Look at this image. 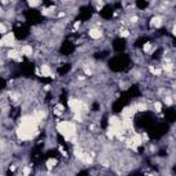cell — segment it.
Listing matches in <instances>:
<instances>
[{
	"mask_svg": "<svg viewBox=\"0 0 176 176\" xmlns=\"http://www.w3.org/2000/svg\"><path fill=\"white\" fill-rule=\"evenodd\" d=\"M55 165H56V160H55V158H50V160H47V162H46L47 169H52Z\"/></svg>",
	"mask_w": 176,
	"mask_h": 176,
	"instance_id": "cell-6",
	"label": "cell"
},
{
	"mask_svg": "<svg viewBox=\"0 0 176 176\" xmlns=\"http://www.w3.org/2000/svg\"><path fill=\"white\" fill-rule=\"evenodd\" d=\"M28 4H29L30 7H37V6H40L41 3H40V2H29Z\"/></svg>",
	"mask_w": 176,
	"mask_h": 176,
	"instance_id": "cell-13",
	"label": "cell"
},
{
	"mask_svg": "<svg viewBox=\"0 0 176 176\" xmlns=\"http://www.w3.org/2000/svg\"><path fill=\"white\" fill-rule=\"evenodd\" d=\"M102 35H103V33H102V30L99 29V28H91L90 32H88V36L91 37V39H94V40L101 39Z\"/></svg>",
	"mask_w": 176,
	"mask_h": 176,
	"instance_id": "cell-2",
	"label": "cell"
},
{
	"mask_svg": "<svg viewBox=\"0 0 176 176\" xmlns=\"http://www.w3.org/2000/svg\"><path fill=\"white\" fill-rule=\"evenodd\" d=\"M29 173H30V168H29V166H23L22 175L23 176H29Z\"/></svg>",
	"mask_w": 176,
	"mask_h": 176,
	"instance_id": "cell-11",
	"label": "cell"
},
{
	"mask_svg": "<svg viewBox=\"0 0 176 176\" xmlns=\"http://www.w3.org/2000/svg\"><path fill=\"white\" fill-rule=\"evenodd\" d=\"M2 47H13L15 48V37L13 32H8L2 37Z\"/></svg>",
	"mask_w": 176,
	"mask_h": 176,
	"instance_id": "cell-1",
	"label": "cell"
},
{
	"mask_svg": "<svg viewBox=\"0 0 176 176\" xmlns=\"http://www.w3.org/2000/svg\"><path fill=\"white\" fill-rule=\"evenodd\" d=\"M164 102H165V105H168V106H171V105L173 103V101H172V96H169V95H166L165 98H164Z\"/></svg>",
	"mask_w": 176,
	"mask_h": 176,
	"instance_id": "cell-9",
	"label": "cell"
},
{
	"mask_svg": "<svg viewBox=\"0 0 176 176\" xmlns=\"http://www.w3.org/2000/svg\"><path fill=\"white\" fill-rule=\"evenodd\" d=\"M40 74L44 76V77L51 76V69H50V66L48 65H41L40 66Z\"/></svg>",
	"mask_w": 176,
	"mask_h": 176,
	"instance_id": "cell-5",
	"label": "cell"
},
{
	"mask_svg": "<svg viewBox=\"0 0 176 176\" xmlns=\"http://www.w3.org/2000/svg\"><path fill=\"white\" fill-rule=\"evenodd\" d=\"M0 33H2V36L7 35V26H6V22H0Z\"/></svg>",
	"mask_w": 176,
	"mask_h": 176,
	"instance_id": "cell-8",
	"label": "cell"
},
{
	"mask_svg": "<svg viewBox=\"0 0 176 176\" xmlns=\"http://www.w3.org/2000/svg\"><path fill=\"white\" fill-rule=\"evenodd\" d=\"M151 51H153V44H151V43H146V44L143 46V52L150 54Z\"/></svg>",
	"mask_w": 176,
	"mask_h": 176,
	"instance_id": "cell-7",
	"label": "cell"
},
{
	"mask_svg": "<svg viewBox=\"0 0 176 176\" xmlns=\"http://www.w3.org/2000/svg\"><path fill=\"white\" fill-rule=\"evenodd\" d=\"M173 35H175V36H176V25L173 26Z\"/></svg>",
	"mask_w": 176,
	"mask_h": 176,
	"instance_id": "cell-14",
	"label": "cell"
},
{
	"mask_svg": "<svg viewBox=\"0 0 176 176\" xmlns=\"http://www.w3.org/2000/svg\"><path fill=\"white\" fill-rule=\"evenodd\" d=\"M162 17L160 15H156L151 18V26H154V28H160L161 25H162Z\"/></svg>",
	"mask_w": 176,
	"mask_h": 176,
	"instance_id": "cell-4",
	"label": "cell"
},
{
	"mask_svg": "<svg viewBox=\"0 0 176 176\" xmlns=\"http://www.w3.org/2000/svg\"><path fill=\"white\" fill-rule=\"evenodd\" d=\"M161 108H162L161 102H154V109H156L157 113H160V111H161Z\"/></svg>",
	"mask_w": 176,
	"mask_h": 176,
	"instance_id": "cell-10",
	"label": "cell"
},
{
	"mask_svg": "<svg viewBox=\"0 0 176 176\" xmlns=\"http://www.w3.org/2000/svg\"><path fill=\"white\" fill-rule=\"evenodd\" d=\"M120 36H123V37H128V36H129V32H128L127 29H120Z\"/></svg>",
	"mask_w": 176,
	"mask_h": 176,
	"instance_id": "cell-12",
	"label": "cell"
},
{
	"mask_svg": "<svg viewBox=\"0 0 176 176\" xmlns=\"http://www.w3.org/2000/svg\"><path fill=\"white\" fill-rule=\"evenodd\" d=\"M20 51H21V54L25 55V56L33 55V47L30 46V44H23V46L20 48Z\"/></svg>",
	"mask_w": 176,
	"mask_h": 176,
	"instance_id": "cell-3",
	"label": "cell"
},
{
	"mask_svg": "<svg viewBox=\"0 0 176 176\" xmlns=\"http://www.w3.org/2000/svg\"><path fill=\"white\" fill-rule=\"evenodd\" d=\"M149 176H154V175H149Z\"/></svg>",
	"mask_w": 176,
	"mask_h": 176,
	"instance_id": "cell-15",
	"label": "cell"
}]
</instances>
